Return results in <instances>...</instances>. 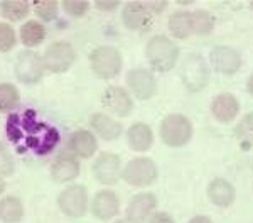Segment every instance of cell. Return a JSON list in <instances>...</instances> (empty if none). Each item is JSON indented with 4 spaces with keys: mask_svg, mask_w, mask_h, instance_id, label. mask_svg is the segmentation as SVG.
<instances>
[{
    "mask_svg": "<svg viewBox=\"0 0 253 223\" xmlns=\"http://www.w3.org/2000/svg\"><path fill=\"white\" fill-rule=\"evenodd\" d=\"M7 132L12 142L19 144L24 139L27 149L38 154H49L59 140L58 131L36 119L34 112H27L22 117L12 115L7 122Z\"/></svg>",
    "mask_w": 253,
    "mask_h": 223,
    "instance_id": "1",
    "label": "cell"
},
{
    "mask_svg": "<svg viewBox=\"0 0 253 223\" xmlns=\"http://www.w3.org/2000/svg\"><path fill=\"white\" fill-rule=\"evenodd\" d=\"M145 54L149 63L152 64L154 70L166 73L170 71L177 63L179 58V47L175 46L174 41H170L166 36H154L147 43Z\"/></svg>",
    "mask_w": 253,
    "mask_h": 223,
    "instance_id": "2",
    "label": "cell"
},
{
    "mask_svg": "<svg viewBox=\"0 0 253 223\" xmlns=\"http://www.w3.org/2000/svg\"><path fill=\"white\" fill-rule=\"evenodd\" d=\"M161 137L170 147H182L193 137V124L181 113L167 115L161 124Z\"/></svg>",
    "mask_w": 253,
    "mask_h": 223,
    "instance_id": "3",
    "label": "cell"
},
{
    "mask_svg": "<svg viewBox=\"0 0 253 223\" xmlns=\"http://www.w3.org/2000/svg\"><path fill=\"white\" fill-rule=\"evenodd\" d=\"M89 64L100 78H115L122 70V54L117 47L100 46L89 54Z\"/></svg>",
    "mask_w": 253,
    "mask_h": 223,
    "instance_id": "4",
    "label": "cell"
},
{
    "mask_svg": "<svg viewBox=\"0 0 253 223\" xmlns=\"http://www.w3.org/2000/svg\"><path fill=\"white\" fill-rule=\"evenodd\" d=\"M75 59H76L75 47H73L69 43L58 41V43L51 44V46L46 49L42 63H44V68H47L49 71L64 73L73 66Z\"/></svg>",
    "mask_w": 253,
    "mask_h": 223,
    "instance_id": "5",
    "label": "cell"
},
{
    "mask_svg": "<svg viewBox=\"0 0 253 223\" xmlns=\"http://www.w3.org/2000/svg\"><path fill=\"white\" fill-rule=\"evenodd\" d=\"M122 176L132 186H149L157 179V166L149 157H137L125 166Z\"/></svg>",
    "mask_w": 253,
    "mask_h": 223,
    "instance_id": "6",
    "label": "cell"
},
{
    "mask_svg": "<svg viewBox=\"0 0 253 223\" xmlns=\"http://www.w3.org/2000/svg\"><path fill=\"white\" fill-rule=\"evenodd\" d=\"M58 205L61 212L68 217H83L88 208V191L84 186L75 184L63 189L58 198Z\"/></svg>",
    "mask_w": 253,
    "mask_h": 223,
    "instance_id": "7",
    "label": "cell"
},
{
    "mask_svg": "<svg viewBox=\"0 0 253 223\" xmlns=\"http://www.w3.org/2000/svg\"><path fill=\"white\" fill-rule=\"evenodd\" d=\"M93 174L101 184H117L122 178V164L120 157L112 152H103L98 156V159L93 164Z\"/></svg>",
    "mask_w": 253,
    "mask_h": 223,
    "instance_id": "8",
    "label": "cell"
},
{
    "mask_svg": "<svg viewBox=\"0 0 253 223\" xmlns=\"http://www.w3.org/2000/svg\"><path fill=\"white\" fill-rule=\"evenodd\" d=\"M122 19L130 31L145 32L152 26V12L149 10L145 2H128L124 7Z\"/></svg>",
    "mask_w": 253,
    "mask_h": 223,
    "instance_id": "9",
    "label": "cell"
},
{
    "mask_svg": "<svg viewBox=\"0 0 253 223\" xmlns=\"http://www.w3.org/2000/svg\"><path fill=\"white\" fill-rule=\"evenodd\" d=\"M15 73H17V78L24 83H36L44 73V63L36 52L24 51L20 52L15 63Z\"/></svg>",
    "mask_w": 253,
    "mask_h": 223,
    "instance_id": "10",
    "label": "cell"
},
{
    "mask_svg": "<svg viewBox=\"0 0 253 223\" xmlns=\"http://www.w3.org/2000/svg\"><path fill=\"white\" fill-rule=\"evenodd\" d=\"M157 206V198L152 193H138L126 206L128 223H145Z\"/></svg>",
    "mask_w": 253,
    "mask_h": 223,
    "instance_id": "11",
    "label": "cell"
},
{
    "mask_svg": "<svg viewBox=\"0 0 253 223\" xmlns=\"http://www.w3.org/2000/svg\"><path fill=\"white\" fill-rule=\"evenodd\" d=\"M211 64L223 75H235L242 68V54L230 46H216L210 54Z\"/></svg>",
    "mask_w": 253,
    "mask_h": 223,
    "instance_id": "12",
    "label": "cell"
},
{
    "mask_svg": "<svg viewBox=\"0 0 253 223\" xmlns=\"http://www.w3.org/2000/svg\"><path fill=\"white\" fill-rule=\"evenodd\" d=\"M126 83H128V88L132 90V93H135V96L140 100L152 98L157 91V83L154 75L147 70H142V68L130 71L126 75Z\"/></svg>",
    "mask_w": 253,
    "mask_h": 223,
    "instance_id": "13",
    "label": "cell"
},
{
    "mask_svg": "<svg viewBox=\"0 0 253 223\" xmlns=\"http://www.w3.org/2000/svg\"><path fill=\"white\" fill-rule=\"evenodd\" d=\"M103 105L118 117H126L133 110L132 96L122 87H108L103 93Z\"/></svg>",
    "mask_w": 253,
    "mask_h": 223,
    "instance_id": "14",
    "label": "cell"
},
{
    "mask_svg": "<svg viewBox=\"0 0 253 223\" xmlns=\"http://www.w3.org/2000/svg\"><path fill=\"white\" fill-rule=\"evenodd\" d=\"M91 212L96 218H100V220H110V218H113L120 212L118 196L113 191H110V189L98 191L95 194V198H93Z\"/></svg>",
    "mask_w": 253,
    "mask_h": 223,
    "instance_id": "15",
    "label": "cell"
},
{
    "mask_svg": "<svg viewBox=\"0 0 253 223\" xmlns=\"http://www.w3.org/2000/svg\"><path fill=\"white\" fill-rule=\"evenodd\" d=\"M211 112L216 117V120H219L221 124H228L236 119L240 112V103L230 93H221L211 101Z\"/></svg>",
    "mask_w": 253,
    "mask_h": 223,
    "instance_id": "16",
    "label": "cell"
},
{
    "mask_svg": "<svg viewBox=\"0 0 253 223\" xmlns=\"http://www.w3.org/2000/svg\"><path fill=\"white\" fill-rule=\"evenodd\" d=\"M80 174V161L71 154H61L51 166V176L58 182H68Z\"/></svg>",
    "mask_w": 253,
    "mask_h": 223,
    "instance_id": "17",
    "label": "cell"
},
{
    "mask_svg": "<svg viewBox=\"0 0 253 223\" xmlns=\"http://www.w3.org/2000/svg\"><path fill=\"white\" fill-rule=\"evenodd\" d=\"M208 196L210 200L214 203L216 206H221V208H226L231 203L235 201V188L230 181L223 179V178H216V179L211 181V184L208 186Z\"/></svg>",
    "mask_w": 253,
    "mask_h": 223,
    "instance_id": "18",
    "label": "cell"
},
{
    "mask_svg": "<svg viewBox=\"0 0 253 223\" xmlns=\"http://www.w3.org/2000/svg\"><path fill=\"white\" fill-rule=\"evenodd\" d=\"M89 124H91L93 131H95L98 135H100L101 139H105V140L118 139L122 131H124V127H122L120 122L113 120L112 117L105 115V113H95V115H91Z\"/></svg>",
    "mask_w": 253,
    "mask_h": 223,
    "instance_id": "19",
    "label": "cell"
},
{
    "mask_svg": "<svg viewBox=\"0 0 253 223\" xmlns=\"http://www.w3.org/2000/svg\"><path fill=\"white\" fill-rule=\"evenodd\" d=\"M69 149L78 157H91L96 151V139L89 131H76L69 137Z\"/></svg>",
    "mask_w": 253,
    "mask_h": 223,
    "instance_id": "20",
    "label": "cell"
},
{
    "mask_svg": "<svg viewBox=\"0 0 253 223\" xmlns=\"http://www.w3.org/2000/svg\"><path fill=\"white\" fill-rule=\"evenodd\" d=\"M126 139H128V145L133 151L138 152H145L152 147L154 144V134L150 131L149 125L145 124H133L128 129L126 134Z\"/></svg>",
    "mask_w": 253,
    "mask_h": 223,
    "instance_id": "21",
    "label": "cell"
},
{
    "mask_svg": "<svg viewBox=\"0 0 253 223\" xmlns=\"http://www.w3.org/2000/svg\"><path fill=\"white\" fill-rule=\"evenodd\" d=\"M169 31L174 38L177 39H186L193 34V17L191 12L187 10H179L169 17Z\"/></svg>",
    "mask_w": 253,
    "mask_h": 223,
    "instance_id": "22",
    "label": "cell"
},
{
    "mask_svg": "<svg viewBox=\"0 0 253 223\" xmlns=\"http://www.w3.org/2000/svg\"><path fill=\"white\" fill-rule=\"evenodd\" d=\"M46 38V29L38 20H27L22 27H20V39H22L24 46L34 47L41 44Z\"/></svg>",
    "mask_w": 253,
    "mask_h": 223,
    "instance_id": "23",
    "label": "cell"
},
{
    "mask_svg": "<svg viewBox=\"0 0 253 223\" xmlns=\"http://www.w3.org/2000/svg\"><path fill=\"white\" fill-rule=\"evenodd\" d=\"M24 215V206L19 198L7 196L0 200V220L3 223H17Z\"/></svg>",
    "mask_w": 253,
    "mask_h": 223,
    "instance_id": "24",
    "label": "cell"
},
{
    "mask_svg": "<svg viewBox=\"0 0 253 223\" xmlns=\"http://www.w3.org/2000/svg\"><path fill=\"white\" fill-rule=\"evenodd\" d=\"M29 7H31L29 2H26V0H5V2L0 3L2 14L9 20H12V22L22 20L24 17H27Z\"/></svg>",
    "mask_w": 253,
    "mask_h": 223,
    "instance_id": "25",
    "label": "cell"
},
{
    "mask_svg": "<svg viewBox=\"0 0 253 223\" xmlns=\"http://www.w3.org/2000/svg\"><path fill=\"white\" fill-rule=\"evenodd\" d=\"M235 135L240 140V145L243 149H252L253 147V112L247 113L240 124L235 129Z\"/></svg>",
    "mask_w": 253,
    "mask_h": 223,
    "instance_id": "26",
    "label": "cell"
},
{
    "mask_svg": "<svg viewBox=\"0 0 253 223\" xmlns=\"http://www.w3.org/2000/svg\"><path fill=\"white\" fill-rule=\"evenodd\" d=\"M19 90L10 83L0 85V112H10L19 105Z\"/></svg>",
    "mask_w": 253,
    "mask_h": 223,
    "instance_id": "27",
    "label": "cell"
},
{
    "mask_svg": "<svg viewBox=\"0 0 253 223\" xmlns=\"http://www.w3.org/2000/svg\"><path fill=\"white\" fill-rule=\"evenodd\" d=\"M193 17V32L196 34H210L214 29V17L208 10L191 12Z\"/></svg>",
    "mask_w": 253,
    "mask_h": 223,
    "instance_id": "28",
    "label": "cell"
},
{
    "mask_svg": "<svg viewBox=\"0 0 253 223\" xmlns=\"http://www.w3.org/2000/svg\"><path fill=\"white\" fill-rule=\"evenodd\" d=\"M189 70V75L186 76V85L193 90V83L198 81V88L205 87L206 85V78H208V73L206 68L201 61H198L196 64H193V61H187L186 63V71Z\"/></svg>",
    "mask_w": 253,
    "mask_h": 223,
    "instance_id": "29",
    "label": "cell"
},
{
    "mask_svg": "<svg viewBox=\"0 0 253 223\" xmlns=\"http://www.w3.org/2000/svg\"><path fill=\"white\" fill-rule=\"evenodd\" d=\"M58 7L59 3L54 0H41V2H34V9L38 17L42 20H52L58 15Z\"/></svg>",
    "mask_w": 253,
    "mask_h": 223,
    "instance_id": "30",
    "label": "cell"
},
{
    "mask_svg": "<svg viewBox=\"0 0 253 223\" xmlns=\"http://www.w3.org/2000/svg\"><path fill=\"white\" fill-rule=\"evenodd\" d=\"M15 46V31L5 22H0V52H7Z\"/></svg>",
    "mask_w": 253,
    "mask_h": 223,
    "instance_id": "31",
    "label": "cell"
},
{
    "mask_svg": "<svg viewBox=\"0 0 253 223\" xmlns=\"http://www.w3.org/2000/svg\"><path fill=\"white\" fill-rule=\"evenodd\" d=\"M63 5V9L66 14L73 15V17H81V15H84L89 9V3L86 0H66V2L61 3Z\"/></svg>",
    "mask_w": 253,
    "mask_h": 223,
    "instance_id": "32",
    "label": "cell"
},
{
    "mask_svg": "<svg viewBox=\"0 0 253 223\" xmlns=\"http://www.w3.org/2000/svg\"><path fill=\"white\" fill-rule=\"evenodd\" d=\"M12 173H14V159L5 149V145L0 144V178L10 176Z\"/></svg>",
    "mask_w": 253,
    "mask_h": 223,
    "instance_id": "33",
    "label": "cell"
},
{
    "mask_svg": "<svg viewBox=\"0 0 253 223\" xmlns=\"http://www.w3.org/2000/svg\"><path fill=\"white\" fill-rule=\"evenodd\" d=\"M150 223H175L169 213H156L150 218Z\"/></svg>",
    "mask_w": 253,
    "mask_h": 223,
    "instance_id": "34",
    "label": "cell"
},
{
    "mask_svg": "<svg viewBox=\"0 0 253 223\" xmlns=\"http://www.w3.org/2000/svg\"><path fill=\"white\" fill-rule=\"evenodd\" d=\"M147 7H149V10L152 14H159V12H162L167 7V2H149Z\"/></svg>",
    "mask_w": 253,
    "mask_h": 223,
    "instance_id": "35",
    "label": "cell"
},
{
    "mask_svg": "<svg viewBox=\"0 0 253 223\" xmlns=\"http://www.w3.org/2000/svg\"><path fill=\"white\" fill-rule=\"evenodd\" d=\"M120 5V2H96V7L98 9H101V10H113V9H117V7Z\"/></svg>",
    "mask_w": 253,
    "mask_h": 223,
    "instance_id": "36",
    "label": "cell"
},
{
    "mask_svg": "<svg viewBox=\"0 0 253 223\" xmlns=\"http://www.w3.org/2000/svg\"><path fill=\"white\" fill-rule=\"evenodd\" d=\"M189 223H213V222H211L208 217H201V215H199V217H194Z\"/></svg>",
    "mask_w": 253,
    "mask_h": 223,
    "instance_id": "37",
    "label": "cell"
},
{
    "mask_svg": "<svg viewBox=\"0 0 253 223\" xmlns=\"http://www.w3.org/2000/svg\"><path fill=\"white\" fill-rule=\"evenodd\" d=\"M247 90H248V93L253 96V75L248 78V83H247Z\"/></svg>",
    "mask_w": 253,
    "mask_h": 223,
    "instance_id": "38",
    "label": "cell"
},
{
    "mask_svg": "<svg viewBox=\"0 0 253 223\" xmlns=\"http://www.w3.org/2000/svg\"><path fill=\"white\" fill-rule=\"evenodd\" d=\"M3 189H5V182H3V179L0 178V194L3 193Z\"/></svg>",
    "mask_w": 253,
    "mask_h": 223,
    "instance_id": "39",
    "label": "cell"
},
{
    "mask_svg": "<svg viewBox=\"0 0 253 223\" xmlns=\"http://www.w3.org/2000/svg\"><path fill=\"white\" fill-rule=\"evenodd\" d=\"M250 7H252V10H253V2H250Z\"/></svg>",
    "mask_w": 253,
    "mask_h": 223,
    "instance_id": "40",
    "label": "cell"
},
{
    "mask_svg": "<svg viewBox=\"0 0 253 223\" xmlns=\"http://www.w3.org/2000/svg\"><path fill=\"white\" fill-rule=\"evenodd\" d=\"M115 223H125V222H122V220H120V222H115Z\"/></svg>",
    "mask_w": 253,
    "mask_h": 223,
    "instance_id": "41",
    "label": "cell"
}]
</instances>
